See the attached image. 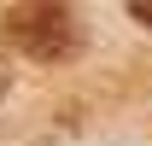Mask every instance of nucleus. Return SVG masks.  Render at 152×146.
Instances as JSON below:
<instances>
[{"label": "nucleus", "mask_w": 152, "mask_h": 146, "mask_svg": "<svg viewBox=\"0 0 152 146\" xmlns=\"http://www.w3.org/2000/svg\"><path fill=\"white\" fill-rule=\"evenodd\" d=\"M6 88H12V70H6V58H0V93H6Z\"/></svg>", "instance_id": "3"}, {"label": "nucleus", "mask_w": 152, "mask_h": 146, "mask_svg": "<svg viewBox=\"0 0 152 146\" xmlns=\"http://www.w3.org/2000/svg\"><path fill=\"white\" fill-rule=\"evenodd\" d=\"M129 18H134V23H146V29H152V0H134V6H129Z\"/></svg>", "instance_id": "2"}, {"label": "nucleus", "mask_w": 152, "mask_h": 146, "mask_svg": "<svg viewBox=\"0 0 152 146\" xmlns=\"http://www.w3.org/2000/svg\"><path fill=\"white\" fill-rule=\"evenodd\" d=\"M0 35L35 64H70L82 53V12L53 6V0H23L0 12Z\"/></svg>", "instance_id": "1"}]
</instances>
